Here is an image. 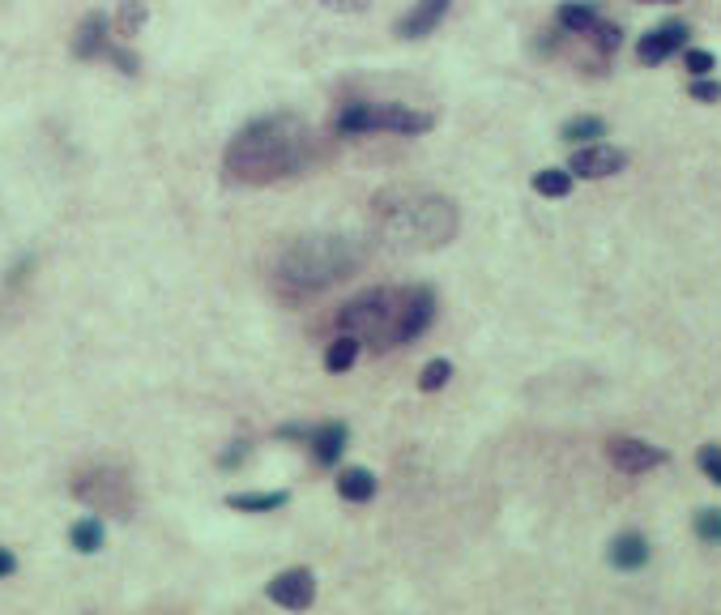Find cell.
Instances as JSON below:
<instances>
[{"label":"cell","mask_w":721,"mask_h":615,"mask_svg":"<svg viewBox=\"0 0 721 615\" xmlns=\"http://www.w3.org/2000/svg\"><path fill=\"white\" fill-rule=\"evenodd\" d=\"M316 154L320 141L308 120L291 112H269L231 137L227 154H222V171L235 184H274L308 171Z\"/></svg>","instance_id":"1"},{"label":"cell","mask_w":721,"mask_h":615,"mask_svg":"<svg viewBox=\"0 0 721 615\" xmlns=\"http://www.w3.org/2000/svg\"><path fill=\"white\" fill-rule=\"evenodd\" d=\"M431 321H436V291L410 282V287H372L355 295L338 308L333 329L367 342L372 351H389V346H410L414 338H423Z\"/></svg>","instance_id":"2"},{"label":"cell","mask_w":721,"mask_h":615,"mask_svg":"<svg viewBox=\"0 0 721 615\" xmlns=\"http://www.w3.org/2000/svg\"><path fill=\"white\" fill-rule=\"evenodd\" d=\"M363 257V244L350 235H303L278 257L274 282L286 299H312L346 282L363 265Z\"/></svg>","instance_id":"3"},{"label":"cell","mask_w":721,"mask_h":615,"mask_svg":"<svg viewBox=\"0 0 721 615\" xmlns=\"http://www.w3.org/2000/svg\"><path fill=\"white\" fill-rule=\"evenodd\" d=\"M372 214L376 231L397 248H440L457 231L453 201L423 188H384L372 201Z\"/></svg>","instance_id":"4"},{"label":"cell","mask_w":721,"mask_h":615,"mask_svg":"<svg viewBox=\"0 0 721 615\" xmlns=\"http://www.w3.org/2000/svg\"><path fill=\"white\" fill-rule=\"evenodd\" d=\"M333 129L342 137H367V133H427L431 129V116L427 112H414V107L402 103H346Z\"/></svg>","instance_id":"5"},{"label":"cell","mask_w":721,"mask_h":615,"mask_svg":"<svg viewBox=\"0 0 721 615\" xmlns=\"http://www.w3.org/2000/svg\"><path fill=\"white\" fill-rule=\"evenodd\" d=\"M73 496L86 504L90 513H111V517H128L133 513V504H137V496H133V483H128V475L124 470H116V466H90V470H82V475L73 479Z\"/></svg>","instance_id":"6"},{"label":"cell","mask_w":721,"mask_h":615,"mask_svg":"<svg viewBox=\"0 0 721 615\" xmlns=\"http://www.w3.org/2000/svg\"><path fill=\"white\" fill-rule=\"evenodd\" d=\"M316 590H320V581H316V573L308 569V564H291V569H282V573L265 586V598H269L274 607L299 615V611H312Z\"/></svg>","instance_id":"7"},{"label":"cell","mask_w":721,"mask_h":615,"mask_svg":"<svg viewBox=\"0 0 721 615\" xmlns=\"http://www.w3.org/2000/svg\"><path fill=\"white\" fill-rule=\"evenodd\" d=\"M606 457H611L619 475H632V479L670 462V453L662 445H649V440H636V436H611L606 440Z\"/></svg>","instance_id":"8"},{"label":"cell","mask_w":721,"mask_h":615,"mask_svg":"<svg viewBox=\"0 0 721 615\" xmlns=\"http://www.w3.org/2000/svg\"><path fill=\"white\" fill-rule=\"evenodd\" d=\"M628 167V154L619 146H606V141H594V146H581L572 154L568 171L581 180H606V176H619V171Z\"/></svg>","instance_id":"9"},{"label":"cell","mask_w":721,"mask_h":615,"mask_svg":"<svg viewBox=\"0 0 721 615\" xmlns=\"http://www.w3.org/2000/svg\"><path fill=\"white\" fill-rule=\"evenodd\" d=\"M653 560V543L640 530H619L611 543H606V564L615 573H640Z\"/></svg>","instance_id":"10"},{"label":"cell","mask_w":721,"mask_h":615,"mask_svg":"<svg viewBox=\"0 0 721 615\" xmlns=\"http://www.w3.org/2000/svg\"><path fill=\"white\" fill-rule=\"evenodd\" d=\"M687 22H666V26H653L649 35H640L636 43V56H640V65H662V60H670L679 52V47L687 43Z\"/></svg>","instance_id":"11"},{"label":"cell","mask_w":721,"mask_h":615,"mask_svg":"<svg viewBox=\"0 0 721 615\" xmlns=\"http://www.w3.org/2000/svg\"><path fill=\"white\" fill-rule=\"evenodd\" d=\"M350 445V428L342 419H325V423H312V436H308V449H312V462L333 470L342 462V453Z\"/></svg>","instance_id":"12"},{"label":"cell","mask_w":721,"mask_h":615,"mask_svg":"<svg viewBox=\"0 0 721 615\" xmlns=\"http://www.w3.org/2000/svg\"><path fill=\"white\" fill-rule=\"evenodd\" d=\"M107 43H111L107 13H86L82 26H77V35H73V56L77 60H99L107 52Z\"/></svg>","instance_id":"13"},{"label":"cell","mask_w":721,"mask_h":615,"mask_svg":"<svg viewBox=\"0 0 721 615\" xmlns=\"http://www.w3.org/2000/svg\"><path fill=\"white\" fill-rule=\"evenodd\" d=\"M453 9V0H419L406 18H402V26H397V35L402 39H423V35H431L440 22H444V13Z\"/></svg>","instance_id":"14"},{"label":"cell","mask_w":721,"mask_h":615,"mask_svg":"<svg viewBox=\"0 0 721 615\" xmlns=\"http://www.w3.org/2000/svg\"><path fill=\"white\" fill-rule=\"evenodd\" d=\"M333 487H338V496H342L346 504H367V500H376V492H380V483H376V475H372L367 466H346V470H338Z\"/></svg>","instance_id":"15"},{"label":"cell","mask_w":721,"mask_h":615,"mask_svg":"<svg viewBox=\"0 0 721 615\" xmlns=\"http://www.w3.org/2000/svg\"><path fill=\"white\" fill-rule=\"evenodd\" d=\"M69 547L77 551V556H99V551L107 547L103 517L99 513H82V517H77V522L69 526Z\"/></svg>","instance_id":"16"},{"label":"cell","mask_w":721,"mask_h":615,"mask_svg":"<svg viewBox=\"0 0 721 615\" xmlns=\"http://www.w3.org/2000/svg\"><path fill=\"white\" fill-rule=\"evenodd\" d=\"M286 504H291V492H282V487H274V492H231L227 496L231 513H278Z\"/></svg>","instance_id":"17"},{"label":"cell","mask_w":721,"mask_h":615,"mask_svg":"<svg viewBox=\"0 0 721 615\" xmlns=\"http://www.w3.org/2000/svg\"><path fill=\"white\" fill-rule=\"evenodd\" d=\"M359 351H363V342L359 338H350V334H338L329 346H325V372H333V376H342V372H350L359 364Z\"/></svg>","instance_id":"18"},{"label":"cell","mask_w":721,"mask_h":615,"mask_svg":"<svg viewBox=\"0 0 721 615\" xmlns=\"http://www.w3.org/2000/svg\"><path fill=\"white\" fill-rule=\"evenodd\" d=\"M559 26L564 30H572V35H585L589 26H594L602 13H598V5H589V0H568V5H559Z\"/></svg>","instance_id":"19"},{"label":"cell","mask_w":721,"mask_h":615,"mask_svg":"<svg viewBox=\"0 0 721 615\" xmlns=\"http://www.w3.org/2000/svg\"><path fill=\"white\" fill-rule=\"evenodd\" d=\"M572 171H564V167H547V171H538L534 176V193L538 197H551V201H564L568 193H572Z\"/></svg>","instance_id":"20"},{"label":"cell","mask_w":721,"mask_h":615,"mask_svg":"<svg viewBox=\"0 0 721 615\" xmlns=\"http://www.w3.org/2000/svg\"><path fill=\"white\" fill-rule=\"evenodd\" d=\"M141 26H146V0H120L116 35H120V39H133Z\"/></svg>","instance_id":"21"},{"label":"cell","mask_w":721,"mask_h":615,"mask_svg":"<svg viewBox=\"0 0 721 615\" xmlns=\"http://www.w3.org/2000/svg\"><path fill=\"white\" fill-rule=\"evenodd\" d=\"M692 534L700 543H709V547H717L721 543V509L713 504V509H696V517H692Z\"/></svg>","instance_id":"22"},{"label":"cell","mask_w":721,"mask_h":615,"mask_svg":"<svg viewBox=\"0 0 721 615\" xmlns=\"http://www.w3.org/2000/svg\"><path fill=\"white\" fill-rule=\"evenodd\" d=\"M453 381V359H427L423 372H419V389L423 393H436Z\"/></svg>","instance_id":"23"},{"label":"cell","mask_w":721,"mask_h":615,"mask_svg":"<svg viewBox=\"0 0 721 615\" xmlns=\"http://www.w3.org/2000/svg\"><path fill=\"white\" fill-rule=\"evenodd\" d=\"M606 133V120L602 116H576L564 124V141H598Z\"/></svg>","instance_id":"24"},{"label":"cell","mask_w":721,"mask_h":615,"mask_svg":"<svg viewBox=\"0 0 721 615\" xmlns=\"http://www.w3.org/2000/svg\"><path fill=\"white\" fill-rule=\"evenodd\" d=\"M585 35H589V39H594V47H598V52H615V47L623 43V30H619L615 22H602V18H598L594 26H589V30H585Z\"/></svg>","instance_id":"25"},{"label":"cell","mask_w":721,"mask_h":615,"mask_svg":"<svg viewBox=\"0 0 721 615\" xmlns=\"http://www.w3.org/2000/svg\"><path fill=\"white\" fill-rule=\"evenodd\" d=\"M696 466H700V475L709 479L713 487H721V445H700Z\"/></svg>","instance_id":"26"},{"label":"cell","mask_w":721,"mask_h":615,"mask_svg":"<svg viewBox=\"0 0 721 615\" xmlns=\"http://www.w3.org/2000/svg\"><path fill=\"white\" fill-rule=\"evenodd\" d=\"M248 453H252V440L239 436V440H231V445L218 453V466H222V470H239V466L248 462Z\"/></svg>","instance_id":"27"},{"label":"cell","mask_w":721,"mask_h":615,"mask_svg":"<svg viewBox=\"0 0 721 615\" xmlns=\"http://www.w3.org/2000/svg\"><path fill=\"white\" fill-rule=\"evenodd\" d=\"M312 436V423H278L274 428V440H291V445H308Z\"/></svg>","instance_id":"28"},{"label":"cell","mask_w":721,"mask_h":615,"mask_svg":"<svg viewBox=\"0 0 721 615\" xmlns=\"http://www.w3.org/2000/svg\"><path fill=\"white\" fill-rule=\"evenodd\" d=\"M713 65H717V56L704 52V47H692V52H687V69H692V77H709Z\"/></svg>","instance_id":"29"},{"label":"cell","mask_w":721,"mask_h":615,"mask_svg":"<svg viewBox=\"0 0 721 615\" xmlns=\"http://www.w3.org/2000/svg\"><path fill=\"white\" fill-rule=\"evenodd\" d=\"M103 56H107L120 73H137V65H141V60H137L133 52H128V47H116V43H107V52H103Z\"/></svg>","instance_id":"30"},{"label":"cell","mask_w":721,"mask_h":615,"mask_svg":"<svg viewBox=\"0 0 721 615\" xmlns=\"http://www.w3.org/2000/svg\"><path fill=\"white\" fill-rule=\"evenodd\" d=\"M692 99H696V103H717V99H721V86L713 82V77H696V82H692Z\"/></svg>","instance_id":"31"},{"label":"cell","mask_w":721,"mask_h":615,"mask_svg":"<svg viewBox=\"0 0 721 615\" xmlns=\"http://www.w3.org/2000/svg\"><path fill=\"white\" fill-rule=\"evenodd\" d=\"M13 573H18V556L9 547H0V581H9Z\"/></svg>","instance_id":"32"},{"label":"cell","mask_w":721,"mask_h":615,"mask_svg":"<svg viewBox=\"0 0 721 615\" xmlns=\"http://www.w3.org/2000/svg\"><path fill=\"white\" fill-rule=\"evenodd\" d=\"M645 5H670V0H645Z\"/></svg>","instance_id":"33"}]
</instances>
